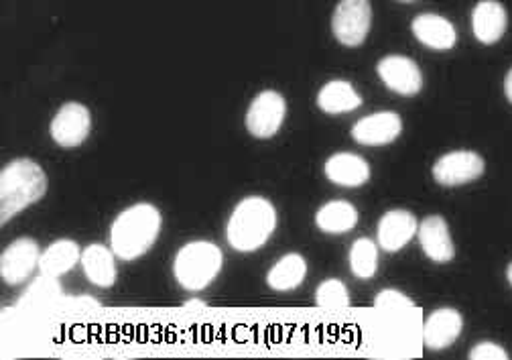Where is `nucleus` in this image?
I'll list each match as a JSON object with an SVG mask.
<instances>
[{"label": "nucleus", "instance_id": "obj_1", "mask_svg": "<svg viewBox=\"0 0 512 360\" xmlns=\"http://www.w3.org/2000/svg\"><path fill=\"white\" fill-rule=\"evenodd\" d=\"M161 214L153 204L141 202L126 208L112 222L110 247L122 261H135L151 251L161 232Z\"/></svg>", "mask_w": 512, "mask_h": 360}, {"label": "nucleus", "instance_id": "obj_2", "mask_svg": "<svg viewBox=\"0 0 512 360\" xmlns=\"http://www.w3.org/2000/svg\"><path fill=\"white\" fill-rule=\"evenodd\" d=\"M275 228H277L275 206L267 198L250 196L236 204L226 226V238H228V245L234 251L252 253L269 243Z\"/></svg>", "mask_w": 512, "mask_h": 360}, {"label": "nucleus", "instance_id": "obj_3", "mask_svg": "<svg viewBox=\"0 0 512 360\" xmlns=\"http://www.w3.org/2000/svg\"><path fill=\"white\" fill-rule=\"evenodd\" d=\"M47 192V175L33 159H15L0 171V222L39 202Z\"/></svg>", "mask_w": 512, "mask_h": 360}, {"label": "nucleus", "instance_id": "obj_4", "mask_svg": "<svg viewBox=\"0 0 512 360\" xmlns=\"http://www.w3.org/2000/svg\"><path fill=\"white\" fill-rule=\"evenodd\" d=\"M224 255L208 240H194L181 247L173 261V275L187 291L206 289L222 271Z\"/></svg>", "mask_w": 512, "mask_h": 360}, {"label": "nucleus", "instance_id": "obj_5", "mask_svg": "<svg viewBox=\"0 0 512 360\" xmlns=\"http://www.w3.org/2000/svg\"><path fill=\"white\" fill-rule=\"evenodd\" d=\"M370 23V0H340L332 17V31L342 45L358 47L366 41Z\"/></svg>", "mask_w": 512, "mask_h": 360}, {"label": "nucleus", "instance_id": "obj_6", "mask_svg": "<svg viewBox=\"0 0 512 360\" xmlns=\"http://www.w3.org/2000/svg\"><path fill=\"white\" fill-rule=\"evenodd\" d=\"M287 104L275 90H265L256 96L246 112V129L256 139H271L285 123Z\"/></svg>", "mask_w": 512, "mask_h": 360}, {"label": "nucleus", "instance_id": "obj_7", "mask_svg": "<svg viewBox=\"0 0 512 360\" xmlns=\"http://www.w3.org/2000/svg\"><path fill=\"white\" fill-rule=\"evenodd\" d=\"M90 129V110L80 102H68L57 110L51 120V139L63 149H74L88 139Z\"/></svg>", "mask_w": 512, "mask_h": 360}, {"label": "nucleus", "instance_id": "obj_8", "mask_svg": "<svg viewBox=\"0 0 512 360\" xmlns=\"http://www.w3.org/2000/svg\"><path fill=\"white\" fill-rule=\"evenodd\" d=\"M484 173V159L474 151H452L433 165V177L439 186L454 188L474 182Z\"/></svg>", "mask_w": 512, "mask_h": 360}, {"label": "nucleus", "instance_id": "obj_9", "mask_svg": "<svg viewBox=\"0 0 512 360\" xmlns=\"http://www.w3.org/2000/svg\"><path fill=\"white\" fill-rule=\"evenodd\" d=\"M39 261L41 251L35 240L29 236L17 238L0 257V277L9 285H21L39 267Z\"/></svg>", "mask_w": 512, "mask_h": 360}, {"label": "nucleus", "instance_id": "obj_10", "mask_svg": "<svg viewBox=\"0 0 512 360\" xmlns=\"http://www.w3.org/2000/svg\"><path fill=\"white\" fill-rule=\"evenodd\" d=\"M376 72L382 84L401 96H415L423 88V74L411 57L387 55L382 57Z\"/></svg>", "mask_w": 512, "mask_h": 360}, {"label": "nucleus", "instance_id": "obj_11", "mask_svg": "<svg viewBox=\"0 0 512 360\" xmlns=\"http://www.w3.org/2000/svg\"><path fill=\"white\" fill-rule=\"evenodd\" d=\"M403 133V120L397 112H376L360 118L352 127L356 143L366 147H382L397 141Z\"/></svg>", "mask_w": 512, "mask_h": 360}, {"label": "nucleus", "instance_id": "obj_12", "mask_svg": "<svg viewBox=\"0 0 512 360\" xmlns=\"http://www.w3.org/2000/svg\"><path fill=\"white\" fill-rule=\"evenodd\" d=\"M419 230L415 214L407 210H391L378 222V247L387 253H399L415 238Z\"/></svg>", "mask_w": 512, "mask_h": 360}, {"label": "nucleus", "instance_id": "obj_13", "mask_svg": "<svg viewBox=\"0 0 512 360\" xmlns=\"http://www.w3.org/2000/svg\"><path fill=\"white\" fill-rule=\"evenodd\" d=\"M419 243L427 259L433 263H450L456 257V247L452 243V234L450 226L441 218V216H427L417 230Z\"/></svg>", "mask_w": 512, "mask_h": 360}, {"label": "nucleus", "instance_id": "obj_14", "mask_svg": "<svg viewBox=\"0 0 512 360\" xmlns=\"http://www.w3.org/2000/svg\"><path fill=\"white\" fill-rule=\"evenodd\" d=\"M464 330V318L458 310L441 308L423 324V342L431 350L450 348Z\"/></svg>", "mask_w": 512, "mask_h": 360}, {"label": "nucleus", "instance_id": "obj_15", "mask_svg": "<svg viewBox=\"0 0 512 360\" xmlns=\"http://www.w3.org/2000/svg\"><path fill=\"white\" fill-rule=\"evenodd\" d=\"M411 29L419 43H423L425 47L435 49V51L452 49L458 41L454 23L447 21L445 17L433 15V13H423V15L415 17Z\"/></svg>", "mask_w": 512, "mask_h": 360}, {"label": "nucleus", "instance_id": "obj_16", "mask_svg": "<svg viewBox=\"0 0 512 360\" xmlns=\"http://www.w3.org/2000/svg\"><path fill=\"white\" fill-rule=\"evenodd\" d=\"M326 177L344 188H360L370 179V165L356 153H336L326 161Z\"/></svg>", "mask_w": 512, "mask_h": 360}, {"label": "nucleus", "instance_id": "obj_17", "mask_svg": "<svg viewBox=\"0 0 512 360\" xmlns=\"http://www.w3.org/2000/svg\"><path fill=\"white\" fill-rule=\"evenodd\" d=\"M508 25L506 9L496 0H482L472 13V29L480 43L492 45L502 39Z\"/></svg>", "mask_w": 512, "mask_h": 360}, {"label": "nucleus", "instance_id": "obj_18", "mask_svg": "<svg viewBox=\"0 0 512 360\" xmlns=\"http://www.w3.org/2000/svg\"><path fill=\"white\" fill-rule=\"evenodd\" d=\"M80 261H82L80 247L70 238H61V240H55L53 245H49L41 253L39 271H41V275L59 279L61 275L70 273Z\"/></svg>", "mask_w": 512, "mask_h": 360}, {"label": "nucleus", "instance_id": "obj_19", "mask_svg": "<svg viewBox=\"0 0 512 360\" xmlns=\"http://www.w3.org/2000/svg\"><path fill=\"white\" fill-rule=\"evenodd\" d=\"M114 251H108L102 245H90L84 253H82V267L86 277L90 279V283H94L96 287H112L116 283V263H114Z\"/></svg>", "mask_w": 512, "mask_h": 360}, {"label": "nucleus", "instance_id": "obj_20", "mask_svg": "<svg viewBox=\"0 0 512 360\" xmlns=\"http://www.w3.org/2000/svg\"><path fill=\"white\" fill-rule=\"evenodd\" d=\"M317 106L328 114H344L362 106V96L346 80H332L317 94Z\"/></svg>", "mask_w": 512, "mask_h": 360}, {"label": "nucleus", "instance_id": "obj_21", "mask_svg": "<svg viewBox=\"0 0 512 360\" xmlns=\"http://www.w3.org/2000/svg\"><path fill=\"white\" fill-rule=\"evenodd\" d=\"M315 224L326 234H344L358 224V210L346 200H334L317 210Z\"/></svg>", "mask_w": 512, "mask_h": 360}, {"label": "nucleus", "instance_id": "obj_22", "mask_svg": "<svg viewBox=\"0 0 512 360\" xmlns=\"http://www.w3.org/2000/svg\"><path fill=\"white\" fill-rule=\"evenodd\" d=\"M305 275H307L305 259L297 253H289L271 267L267 275V283L275 291H291L305 281Z\"/></svg>", "mask_w": 512, "mask_h": 360}, {"label": "nucleus", "instance_id": "obj_23", "mask_svg": "<svg viewBox=\"0 0 512 360\" xmlns=\"http://www.w3.org/2000/svg\"><path fill=\"white\" fill-rule=\"evenodd\" d=\"M350 269L358 279H372L378 269V245L370 238H358L350 249Z\"/></svg>", "mask_w": 512, "mask_h": 360}, {"label": "nucleus", "instance_id": "obj_24", "mask_svg": "<svg viewBox=\"0 0 512 360\" xmlns=\"http://www.w3.org/2000/svg\"><path fill=\"white\" fill-rule=\"evenodd\" d=\"M61 297V287L57 279L41 275L25 293L19 302V308H43Z\"/></svg>", "mask_w": 512, "mask_h": 360}, {"label": "nucleus", "instance_id": "obj_25", "mask_svg": "<svg viewBox=\"0 0 512 360\" xmlns=\"http://www.w3.org/2000/svg\"><path fill=\"white\" fill-rule=\"evenodd\" d=\"M315 302L319 308L340 310L350 306V295L340 279H326L315 291Z\"/></svg>", "mask_w": 512, "mask_h": 360}, {"label": "nucleus", "instance_id": "obj_26", "mask_svg": "<svg viewBox=\"0 0 512 360\" xmlns=\"http://www.w3.org/2000/svg\"><path fill=\"white\" fill-rule=\"evenodd\" d=\"M374 306L382 312H403V310H415V304L407 295L395 289H384L376 295Z\"/></svg>", "mask_w": 512, "mask_h": 360}, {"label": "nucleus", "instance_id": "obj_27", "mask_svg": "<svg viewBox=\"0 0 512 360\" xmlns=\"http://www.w3.org/2000/svg\"><path fill=\"white\" fill-rule=\"evenodd\" d=\"M470 360H508V352L494 342H480L470 350Z\"/></svg>", "mask_w": 512, "mask_h": 360}, {"label": "nucleus", "instance_id": "obj_28", "mask_svg": "<svg viewBox=\"0 0 512 360\" xmlns=\"http://www.w3.org/2000/svg\"><path fill=\"white\" fill-rule=\"evenodd\" d=\"M185 310H204L206 308V302H202V299H189V302L183 304Z\"/></svg>", "mask_w": 512, "mask_h": 360}, {"label": "nucleus", "instance_id": "obj_29", "mask_svg": "<svg viewBox=\"0 0 512 360\" xmlns=\"http://www.w3.org/2000/svg\"><path fill=\"white\" fill-rule=\"evenodd\" d=\"M504 92H506V98L512 102V70L506 74V80H504Z\"/></svg>", "mask_w": 512, "mask_h": 360}, {"label": "nucleus", "instance_id": "obj_30", "mask_svg": "<svg viewBox=\"0 0 512 360\" xmlns=\"http://www.w3.org/2000/svg\"><path fill=\"white\" fill-rule=\"evenodd\" d=\"M506 279H508V283L512 285V263H510L508 269H506Z\"/></svg>", "mask_w": 512, "mask_h": 360}, {"label": "nucleus", "instance_id": "obj_31", "mask_svg": "<svg viewBox=\"0 0 512 360\" xmlns=\"http://www.w3.org/2000/svg\"><path fill=\"white\" fill-rule=\"evenodd\" d=\"M399 3H415V0H399Z\"/></svg>", "mask_w": 512, "mask_h": 360}]
</instances>
